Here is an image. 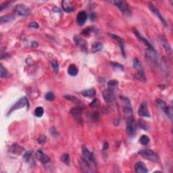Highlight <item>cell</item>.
I'll return each instance as SVG.
<instances>
[{"label":"cell","mask_w":173,"mask_h":173,"mask_svg":"<svg viewBox=\"0 0 173 173\" xmlns=\"http://www.w3.org/2000/svg\"><path fill=\"white\" fill-rule=\"evenodd\" d=\"M110 3L119 9L122 13L124 15H130L131 13V10L127 2L125 1H111Z\"/></svg>","instance_id":"6da1fadb"},{"label":"cell","mask_w":173,"mask_h":173,"mask_svg":"<svg viewBox=\"0 0 173 173\" xmlns=\"http://www.w3.org/2000/svg\"><path fill=\"white\" fill-rule=\"evenodd\" d=\"M138 154L141 156L143 158L152 161V162H156L158 160V156L151 149H142L138 152Z\"/></svg>","instance_id":"7a4b0ae2"},{"label":"cell","mask_w":173,"mask_h":173,"mask_svg":"<svg viewBox=\"0 0 173 173\" xmlns=\"http://www.w3.org/2000/svg\"><path fill=\"white\" fill-rule=\"evenodd\" d=\"M126 131L129 137H134L136 134V131H137V124L133 118L126 120Z\"/></svg>","instance_id":"3957f363"},{"label":"cell","mask_w":173,"mask_h":173,"mask_svg":"<svg viewBox=\"0 0 173 173\" xmlns=\"http://www.w3.org/2000/svg\"><path fill=\"white\" fill-rule=\"evenodd\" d=\"M156 105L159 108V109H160L164 113V114L167 115V116L169 118L170 120H172V110L170 108L168 107L167 105V103L164 101L162 100H160V99H158L156 101Z\"/></svg>","instance_id":"277c9868"},{"label":"cell","mask_w":173,"mask_h":173,"mask_svg":"<svg viewBox=\"0 0 173 173\" xmlns=\"http://www.w3.org/2000/svg\"><path fill=\"white\" fill-rule=\"evenodd\" d=\"M14 11L20 17H28L31 10L28 6L23 4H19L14 7Z\"/></svg>","instance_id":"5b68a950"},{"label":"cell","mask_w":173,"mask_h":173,"mask_svg":"<svg viewBox=\"0 0 173 173\" xmlns=\"http://www.w3.org/2000/svg\"><path fill=\"white\" fill-rule=\"evenodd\" d=\"M25 106H29V100L26 97H22V98L18 100L17 102H16L14 104L11 106V108L8 112V115H10L14 110L21 109V108L25 107Z\"/></svg>","instance_id":"8992f818"},{"label":"cell","mask_w":173,"mask_h":173,"mask_svg":"<svg viewBox=\"0 0 173 173\" xmlns=\"http://www.w3.org/2000/svg\"><path fill=\"white\" fill-rule=\"evenodd\" d=\"M83 158H85L87 161H88L92 166L96 165V161L94 154L93 152L90 151L85 146L83 147Z\"/></svg>","instance_id":"52a82bcc"},{"label":"cell","mask_w":173,"mask_h":173,"mask_svg":"<svg viewBox=\"0 0 173 173\" xmlns=\"http://www.w3.org/2000/svg\"><path fill=\"white\" fill-rule=\"evenodd\" d=\"M148 6H149V8L150 9V10L159 18V19H160V20L162 22V24L164 25L166 27H168V24H167V22L165 20L164 18V17H162V15L160 14L158 8H156L155 5H154L153 3H151V2H149Z\"/></svg>","instance_id":"ba28073f"},{"label":"cell","mask_w":173,"mask_h":173,"mask_svg":"<svg viewBox=\"0 0 173 173\" xmlns=\"http://www.w3.org/2000/svg\"><path fill=\"white\" fill-rule=\"evenodd\" d=\"M78 164H79L80 168L81 169L83 172H92L93 171V168H92V165L88 162V161L85 160V158H80L79 161H78Z\"/></svg>","instance_id":"9c48e42d"},{"label":"cell","mask_w":173,"mask_h":173,"mask_svg":"<svg viewBox=\"0 0 173 173\" xmlns=\"http://www.w3.org/2000/svg\"><path fill=\"white\" fill-rule=\"evenodd\" d=\"M145 59L150 64H154L156 62L157 60V52L155 50L147 49L145 52Z\"/></svg>","instance_id":"30bf717a"},{"label":"cell","mask_w":173,"mask_h":173,"mask_svg":"<svg viewBox=\"0 0 173 173\" xmlns=\"http://www.w3.org/2000/svg\"><path fill=\"white\" fill-rule=\"evenodd\" d=\"M74 41H75V44L78 45L83 52H87V43L83 38L80 36L76 35L74 37Z\"/></svg>","instance_id":"8fae6325"},{"label":"cell","mask_w":173,"mask_h":173,"mask_svg":"<svg viewBox=\"0 0 173 173\" xmlns=\"http://www.w3.org/2000/svg\"><path fill=\"white\" fill-rule=\"evenodd\" d=\"M138 114H139V116L141 117H150V114H149L148 106H147V102L144 101V102L141 103L139 110H138Z\"/></svg>","instance_id":"7c38bea8"},{"label":"cell","mask_w":173,"mask_h":173,"mask_svg":"<svg viewBox=\"0 0 173 173\" xmlns=\"http://www.w3.org/2000/svg\"><path fill=\"white\" fill-rule=\"evenodd\" d=\"M160 41L161 44H162V45L163 46V47H164V50H165L166 53H167L168 56H171L172 54V50L171 46H170V45L169 44V43H168L167 39H166L164 36L161 35L160 37Z\"/></svg>","instance_id":"4fadbf2b"},{"label":"cell","mask_w":173,"mask_h":173,"mask_svg":"<svg viewBox=\"0 0 173 173\" xmlns=\"http://www.w3.org/2000/svg\"><path fill=\"white\" fill-rule=\"evenodd\" d=\"M102 95L104 100L108 103H112L114 101V95L112 89H105Z\"/></svg>","instance_id":"5bb4252c"},{"label":"cell","mask_w":173,"mask_h":173,"mask_svg":"<svg viewBox=\"0 0 173 173\" xmlns=\"http://www.w3.org/2000/svg\"><path fill=\"white\" fill-rule=\"evenodd\" d=\"M70 114L78 123L82 122V109L80 108H73L70 110Z\"/></svg>","instance_id":"9a60e30c"},{"label":"cell","mask_w":173,"mask_h":173,"mask_svg":"<svg viewBox=\"0 0 173 173\" xmlns=\"http://www.w3.org/2000/svg\"><path fill=\"white\" fill-rule=\"evenodd\" d=\"M36 157H37V159L39 161H40L41 163L47 164L48 162H50V159L49 157H48L44 153V152L41 150L37 151Z\"/></svg>","instance_id":"2e32d148"},{"label":"cell","mask_w":173,"mask_h":173,"mask_svg":"<svg viewBox=\"0 0 173 173\" xmlns=\"http://www.w3.org/2000/svg\"><path fill=\"white\" fill-rule=\"evenodd\" d=\"M133 31H134V33L136 36L139 39H140L141 41H142L144 43V44L147 46V49H149V50H155L154 49V47H153V45H152L150 43H149V41L147 40L146 38H145L144 37H143L141 33H139V31H137V29H134L133 30Z\"/></svg>","instance_id":"e0dca14e"},{"label":"cell","mask_w":173,"mask_h":173,"mask_svg":"<svg viewBox=\"0 0 173 173\" xmlns=\"http://www.w3.org/2000/svg\"><path fill=\"white\" fill-rule=\"evenodd\" d=\"M135 171L137 173H146L148 172L146 165L143 162H138L134 166Z\"/></svg>","instance_id":"ac0fdd59"},{"label":"cell","mask_w":173,"mask_h":173,"mask_svg":"<svg viewBox=\"0 0 173 173\" xmlns=\"http://www.w3.org/2000/svg\"><path fill=\"white\" fill-rule=\"evenodd\" d=\"M109 35L111 37L114 39V40H116L118 43V45L120 48H121V52H122V54H123V56L126 57L125 56V50H124V41L123 40V39L121 37H120L116 35V34H110Z\"/></svg>","instance_id":"d6986e66"},{"label":"cell","mask_w":173,"mask_h":173,"mask_svg":"<svg viewBox=\"0 0 173 173\" xmlns=\"http://www.w3.org/2000/svg\"><path fill=\"white\" fill-rule=\"evenodd\" d=\"M160 70L162 72V74L164 75V77L167 78L170 77V71H169V68H168V66L167 62L164 60H162L160 62Z\"/></svg>","instance_id":"ffe728a7"},{"label":"cell","mask_w":173,"mask_h":173,"mask_svg":"<svg viewBox=\"0 0 173 173\" xmlns=\"http://www.w3.org/2000/svg\"><path fill=\"white\" fill-rule=\"evenodd\" d=\"M87 19V14L85 11H80V12L77 14V22L78 23V24L80 25V26H83V25L85 23V22H86Z\"/></svg>","instance_id":"44dd1931"},{"label":"cell","mask_w":173,"mask_h":173,"mask_svg":"<svg viewBox=\"0 0 173 173\" xmlns=\"http://www.w3.org/2000/svg\"><path fill=\"white\" fill-rule=\"evenodd\" d=\"M80 94H81L83 96L85 97V98H93L95 96L96 91L93 88L88 89H85V90H83V91H80Z\"/></svg>","instance_id":"7402d4cb"},{"label":"cell","mask_w":173,"mask_h":173,"mask_svg":"<svg viewBox=\"0 0 173 173\" xmlns=\"http://www.w3.org/2000/svg\"><path fill=\"white\" fill-rule=\"evenodd\" d=\"M62 6L63 10L66 11V12H71V11H73L74 10H75V8L72 5V3L68 1H62Z\"/></svg>","instance_id":"603a6c76"},{"label":"cell","mask_w":173,"mask_h":173,"mask_svg":"<svg viewBox=\"0 0 173 173\" xmlns=\"http://www.w3.org/2000/svg\"><path fill=\"white\" fill-rule=\"evenodd\" d=\"M123 114L126 120L131 118L133 117V110L131 108V106H126V107L124 108L123 109Z\"/></svg>","instance_id":"cb8c5ba5"},{"label":"cell","mask_w":173,"mask_h":173,"mask_svg":"<svg viewBox=\"0 0 173 173\" xmlns=\"http://www.w3.org/2000/svg\"><path fill=\"white\" fill-rule=\"evenodd\" d=\"M103 46L102 43L96 41V42H94L91 45V52L93 53L100 52V50L103 49Z\"/></svg>","instance_id":"d4e9b609"},{"label":"cell","mask_w":173,"mask_h":173,"mask_svg":"<svg viewBox=\"0 0 173 173\" xmlns=\"http://www.w3.org/2000/svg\"><path fill=\"white\" fill-rule=\"evenodd\" d=\"M78 73V68L75 65H74V64H71V65L68 66V73L69 74V75L72 76V77H75V76L77 75Z\"/></svg>","instance_id":"484cf974"},{"label":"cell","mask_w":173,"mask_h":173,"mask_svg":"<svg viewBox=\"0 0 173 173\" xmlns=\"http://www.w3.org/2000/svg\"><path fill=\"white\" fill-rule=\"evenodd\" d=\"M135 78H137V80H139L141 82L145 81V80L146 79H145V75L144 71V70H143V69H140V70H139V72L136 74Z\"/></svg>","instance_id":"4316f807"},{"label":"cell","mask_w":173,"mask_h":173,"mask_svg":"<svg viewBox=\"0 0 173 173\" xmlns=\"http://www.w3.org/2000/svg\"><path fill=\"white\" fill-rule=\"evenodd\" d=\"M14 19V17H11V16H10V15L3 16V17H1V18H0V23H1V24H3L4 23H7V22L12 21Z\"/></svg>","instance_id":"83f0119b"},{"label":"cell","mask_w":173,"mask_h":173,"mask_svg":"<svg viewBox=\"0 0 173 173\" xmlns=\"http://www.w3.org/2000/svg\"><path fill=\"white\" fill-rule=\"evenodd\" d=\"M0 75H1V78H8L9 77V75H10L8 71L7 70L6 68L4 67L2 64L0 65Z\"/></svg>","instance_id":"f1b7e54d"},{"label":"cell","mask_w":173,"mask_h":173,"mask_svg":"<svg viewBox=\"0 0 173 173\" xmlns=\"http://www.w3.org/2000/svg\"><path fill=\"white\" fill-rule=\"evenodd\" d=\"M34 114L37 117H41L44 114V110L42 107L41 106H39V107H37L34 111Z\"/></svg>","instance_id":"f546056e"},{"label":"cell","mask_w":173,"mask_h":173,"mask_svg":"<svg viewBox=\"0 0 173 173\" xmlns=\"http://www.w3.org/2000/svg\"><path fill=\"white\" fill-rule=\"evenodd\" d=\"M139 142L140 144H141L142 145H147L149 144V142H150V139H149V138L147 137V136L142 135L139 139Z\"/></svg>","instance_id":"4dcf8cb0"},{"label":"cell","mask_w":173,"mask_h":173,"mask_svg":"<svg viewBox=\"0 0 173 173\" xmlns=\"http://www.w3.org/2000/svg\"><path fill=\"white\" fill-rule=\"evenodd\" d=\"M61 160L66 165L70 164V156L68 154H64L61 156Z\"/></svg>","instance_id":"1f68e13d"},{"label":"cell","mask_w":173,"mask_h":173,"mask_svg":"<svg viewBox=\"0 0 173 173\" xmlns=\"http://www.w3.org/2000/svg\"><path fill=\"white\" fill-rule=\"evenodd\" d=\"M64 98L66 99V100H70L71 101H73V102L75 103H80V100L77 99L76 97L73 96V95H65L64 96Z\"/></svg>","instance_id":"d6a6232c"},{"label":"cell","mask_w":173,"mask_h":173,"mask_svg":"<svg viewBox=\"0 0 173 173\" xmlns=\"http://www.w3.org/2000/svg\"><path fill=\"white\" fill-rule=\"evenodd\" d=\"M31 157H32L31 151H26L24 153V155H23V158H24V160L26 161L27 162H29V161L31 160Z\"/></svg>","instance_id":"836d02e7"},{"label":"cell","mask_w":173,"mask_h":173,"mask_svg":"<svg viewBox=\"0 0 173 173\" xmlns=\"http://www.w3.org/2000/svg\"><path fill=\"white\" fill-rule=\"evenodd\" d=\"M139 126L141 127V128H142L143 130L148 131V129L149 128V125L146 123H145V121H142V120H140V121H139Z\"/></svg>","instance_id":"e575fe53"},{"label":"cell","mask_w":173,"mask_h":173,"mask_svg":"<svg viewBox=\"0 0 173 173\" xmlns=\"http://www.w3.org/2000/svg\"><path fill=\"white\" fill-rule=\"evenodd\" d=\"M94 31V27H88L87 28L85 29L82 32V34L84 35H89V34Z\"/></svg>","instance_id":"d590c367"},{"label":"cell","mask_w":173,"mask_h":173,"mask_svg":"<svg viewBox=\"0 0 173 173\" xmlns=\"http://www.w3.org/2000/svg\"><path fill=\"white\" fill-rule=\"evenodd\" d=\"M51 64H52L53 70H54L55 73H57L59 70V65L58 64H57V62L56 60H53L51 62Z\"/></svg>","instance_id":"8d00e7d4"},{"label":"cell","mask_w":173,"mask_h":173,"mask_svg":"<svg viewBox=\"0 0 173 173\" xmlns=\"http://www.w3.org/2000/svg\"><path fill=\"white\" fill-rule=\"evenodd\" d=\"M133 67H134V68L135 69H140L141 68V64L139 60L137 58H134V60H133Z\"/></svg>","instance_id":"74e56055"},{"label":"cell","mask_w":173,"mask_h":173,"mask_svg":"<svg viewBox=\"0 0 173 173\" xmlns=\"http://www.w3.org/2000/svg\"><path fill=\"white\" fill-rule=\"evenodd\" d=\"M45 98L47 101H52L54 99V95L52 91H50L45 94Z\"/></svg>","instance_id":"f35d334b"},{"label":"cell","mask_w":173,"mask_h":173,"mask_svg":"<svg viewBox=\"0 0 173 173\" xmlns=\"http://www.w3.org/2000/svg\"><path fill=\"white\" fill-rule=\"evenodd\" d=\"M11 1H4V3H2L1 5H0V11H2L4 8H7L9 6V4H11Z\"/></svg>","instance_id":"ab89813d"},{"label":"cell","mask_w":173,"mask_h":173,"mask_svg":"<svg viewBox=\"0 0 173 173\" xmlns=\"http://www.w3.org/2000/svg\"><path fill=\"white\" fill-rule=\"evenodd\" d=\"M37 141L40 144H45L46 141V137L45 135H41L37 139Z\"/></svg>","instance_id":"60d3db41"},{"label":"cell","mask_w":173,"mask_h":173,"mask_svg":"<svg viewBox=\"0 0 173 173\" xmlns=\"http://www.w3.org/2000/svg\"><path fill=\"white\" fill-rule=\"evenodd\" d=\"M117 85H118V82L116 81V80H110V81L108 83V85L110 87H116Z\"/></svg>","instance_id":"b9f144b4"},{"label":"cell","mask_w":173,"mask_h":173,"mask_svg":"<svg viewBox=\"0 0 173 173\" xmlns=\"http://www.w3.org/2000/svg\"><path fill=\"white\" fill-rule=\"evenodd\" d=\"M39 27V24L36 22H32L29 24V27L31 29H38Z\"/></svg>","instance_id":"7bdbcfd3"},{"label":"cell","mask_w":173,"mask_h":173,"mask_svg":"<svg viewBox=\"0 0 173 173\" xmlns=\"http://www.w3.org/2000/svg\"><path fill=\"white\" fill-rule=\"evenodd\" d=\"M112 66H114V67H116V68H119V69H121L122 70H124L123 66H122L121 64H118V63H116V62H114V63H112Z\"/></svg>","instance_id":"ee69618b"},{"label":"cell","mask_w":173,"mask_h":173,"mask_svg":"<svg viewBox=\"0 0 173 173\" xmlns=\"http://www.w3.org/2000/svg\"><path fill=\"white\" fill-rule=\"evenodd\" d=\"M51 133H52V136H56L58 135V133H57L56 128H55L54 127H52V128H51Z\"/></svg>","instance_id":"f6af8a7d"},{"label":"cell","mask_w":173,"mask_h":173,"mask_svg":"<svg viewBox=\"0 0 173 173\" xmlns=\"http://www.w3.org/2000/svg\"><path fill=\"white\" fill-rule=\"evenodd\" d=\"M108 147H109V145L107 142H105L104 143V145H103V150H106L108 148Z\"/></svg>","instance_id":"bcb514c9"},{"label":"cell","mask_w":173,"mask_h":173,"mask_svg":"<svg viewBox=\"0 0 173 173\" xmlns=\"http://www.w3.org/2000/svg\"><path fill=\"white\" fill-rule=\"evenodd\" d=\"M37 45H38V43L37 42H35V41H33V42H32V45H31L32 47H37Z\"/></svg>","instance_id":"7dc6e473"}]
</instances>
